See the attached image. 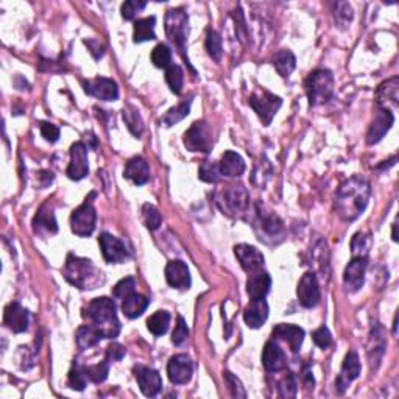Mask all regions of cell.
<instances>
[{"mask_svg":"<svg viewBox=\"0 0 399 399\" xmlns=\"http://www.w3.org/2000/svg\"><path fill=\"white\" fill-rule=\"evenodd\" d=\"M371 195L368 180L362 175H354L340 184L334 200L336 214L345 222H354L365 213Z\"/></svg>","mask_w":399,"mask_h":399,"instance_id":"6da1fadb","label":"cell"},{"mask_svg":"<svg viewBox=\"0 0 399 399\" xmlns=\"http://www.w3.org/2000/svg\"><path fill=\"white\" fill-rule=\"evenodd\" d=\"M85 316L100 332L102 338H116L120 332V321L117 319L116 303L111 298L100 296L92 299L85 310Z\"/></svg>","mask_w":399,"mask_h":399,"instance_id":"7a4b0ae2","label":"cell"},{"mask_svg":"<svg viewBox=\"0 0 399 399\" xmlns=\"http://www.w3.org/2000/svg\"><path fill=\"white\" fill-rule=\"evenodd\" d=\"M63 274L69 284L78 287L81 290H92L105 283L102 270L94 266L91 259L78 257L75 255H67L64 263Z\"/></svg>","mask_w":399,"mask_h":399,"instance_id":"3957f363","label":"cell"},{"mask_svg":"<svg viewBox=\"0 0 399 399\" xmlns=\"http://www.w3.org/2000/svg\"><path fill=\"white\" fill-rule=\"evenodd\" d=\"M253 228L257 239L267 245H277L285 237L284 222L281 217L261 203H256L255 206Z\"/></svg>","mask_w":399,"mask_h":399,"instance_id":"277c9868","label":"cell"},{"mask_svg":"<svg viewBox=\"0 0 399 399\" xmlns=\"http://www.w3.org/2000/svg\"><path fill=\"white\" fill-rule=\"evenodd\" d=\"M215 204L223 214L233 219H245L250 213V193L242 184H230L217 192Z\"/></svg>","mask_w":399,"mask_h":399,"instance_id":"5b68a950","label":"cell"},{"mask_svg":"<svg viewBox=\"0 0 399 399\" xmlns=\"http://www.w3.org/2000/svg\"><path fill=\"white\" fill-rule=\"evenodd\" d=\"M310 107H320L331 100L334 94V75L327 69H316L304 81Z\"/></svg>","mask_w":399,"mask_h":399,"instance_id":"8992f818","label":"cell"},{"mask_svg":"<svg viewBox=\"0 0 399 399\" xmlns=\"http://www.w3.org/2000/svg\"><path fill=\"white\" fill-rule=\"evenodd\" d=\"M166 34L170 43L180 50L181 56L189 64V58L186 55V43L189 36V19L183 8L169 10L166 14Z\"/></svg>","mask_w":399,"mask_h":399,"instance_id":"52a82bcc","label":"cell"},{"mask_svg":"<svg viewBox=\"0 0 399 399\" xmlns=\"http://www.w3.org/2000/svg\"><path fill=\"white\" fill-rule=\"evenodd\" d=\"M94 197H96V192L86 197L85 203L80 204L70 215V230L80 237H89L94 230H96L97 213L96 208H94Z\"/></svg>","mask_w":399,"mask_h":399,"instance_id":"ba28073f","label":"cell"},{"mask_svg":"<svg viewBox=\"0 0 399 399\" xmlns=\"http://www.w3.org/2000/svg\"><path fill=\"white\" fill-rule=\"evenodd\" d=\"M248 105L253 108V111L262 120L263 125L268 127L270 123H272L273 117L277 116V113L279 111L281 105H283V100H281V97L274 96V94L262 89L253 92V96L248 100Z\"/></svg>","mask_w":399,"mask_h":399,"instance_id":"9c48e42d","label":"cell"},{"mask_svg":"<svg viewBox=\"0 0 399 399\" xmlns=\"http://www.w3.org/2000/svg\"><path fill=\"white\" fill-rule=\"evenodd\" d=\"M184 145L193 153H209L213 150V133L204 120H198L184 133Z\"/></svg>","mask_w":399,"mask_h":399,"instance_id":"30bf717a","label":"cell"},{"mask_svg":"<svg viewBox=\"0 0 399 399\" xmlns=\"http://www.w3.org/2000/svg\"><path fill=\"white\" fill-rule=\"evenodd\" d=\"M296 295H298L299 304L306 309H312L320 303L321 292H320V284H319V279H316L315 277V273L308 272L303 274V278L299 279V283H298Z\"/></svg>","mask_w":399,"mask_h":399,"instance_id":"8fae6325","label":"cell"},{"mask_svg":"<svg viewBox=\"0 0 399 399\" xmlns=\"http://www.w3.org/2000/svg\"><path fill=\"white\" fill-rule=\"evenodd\" d=\"M368 257L353 256V259L348 262L343 272V283L346 290L349 293H354L360 290L365 283V272H367Z\"/></svg>","mask_w":399,"mask_h":399,"instance_id":"7c38bea8","label":"cell"},{"mask_svg":"<svg viewBox=\"0 0 399 399\" xmlns=\"http://www.w3.org/2000/svg\"><path fill=\"white\" fill-rule=\"evenodd\" d=\"M98 244L105 261L108 263H122L130 257V251H128L127 245L120 239L111 236L108 233L100 234Z\"/></svg>","mask_w":399,"mask_h":399,"instance_id":"4fadbf2b","label":"cell"},{"mask_svg":"<svg viewBox=\"0 0 399 399\" xmlns=\"http://www.w3.org/2000/svg\"><path fill=\"white\" fill-rule=\"evenodd\" d=\"M67 177L74 181H80L89 173L87 164V147L83 142H75L70 147V164L67 167Z\"/></svg>","mask_w":399,"mask_h":399,"instance_id":"5bb4252c","label":"cell"},{"mask_svg":"<svg viewBox=\"0 0 399 399\" xmlns=\"http://www.w3.org/2000/svg\"><path fill=\"white\" fill-rule=\"evenodd\" d=\"M360 359L359 354L356 351H349L348 354L345 356L342 369H340V374L336 380V390L340 395H343L345 390L348 389L349 384L359 378L360 374Z\"/></svg>","mask_w":399,"mask_h":399,"instance_id":"9a60e30c","label":"cell"},{"mask_svg":"<svg viewBox=\"0 0 399 399\" xmlns=\"http://www.w3.org/2000/svg\"><path fill=\"white\" fill-rule=\"evenodd\" d=\"M167 374L170 382L175 385L187 384L192 379L193 374V363L189 356L177 354L167 363Z\"/></svg>","mask_w":399,"mask_h":399,"instance_id":"2e32d148","label":"cell"},{"mask_svg":"<svg viewBox=\"0 0 399 399\" xmlns=\"http://www.w3.org/2000/svg\"><path fill=\"white\" fill-rule=\"evenodd\" d=\"M85 92L87 96H92L98 100H103V102H114V100L119 98V87L117 83L111 78H94L83 81Z\"/></svg>","mask_w":399,"mask_h":399,"instance_id":"e0dca14e","label":"cell"},{"mask_svg":"<svg viewBox=\"0 0 399 399\" xmlns=\"http://www.w3.org/2000/svg\"><path fill=\"white\" fill-rule=\"evenodd\" d=\"M134 376H136L140 391H142L145 396L153 398L161 391L162 379H161V374L158 373L156 369L144 367V365H138V367H134Z\"/></svg>","mask_w":399,"mask_h":399,"instance_id":"ac0fdd59","label":"cell"},{"mask_svg":"<svg viewBox=\"0 0 399 399\" xmlns=\"http://www.w3.org/2000/svg\"><path fill=\"white\" fill-rule=\"evenodd\" d=\"M395 122V116L390 109H384V108H378L376 116H374V120L371 122V125L368 128L367 133V142L368 145H374L382 140L387 133Z\"/></svg>","mask_w":399,"mask_h":399,"instance_id":"d6986e66","label":"cell"},{"mask_svg":"<svg viewBox=\"0 0 399 399\" xmlns=\"http://www.w3.org/2000/svg\"><path fill=\"white\" fill-rule=\"evenodd\" d=\"M387 348V340L382 326L376 323V325L371 326V331H369V338H368V360L371 369H378L380 365V360H382L384 353Z\"/></svg>","mask_w":399,"mask_h":399,"instance_id":"ffe728a7","label":"cell"},{"mask_svg":"<svg viewBox=\"0 0 399 399\" xmlns=\"http://www.w3.org/2000/svg\"><path fill=\"white\" fill-rule=\"evenodd\" d=\"M234 255H236L242 268L248 273H253V272H257V270H261L263 267V262H266V257H263L261 251L253 245H246V244L236 245L234 246Z\"/></svg>","mask_w":399,"mask_h":399,"instance_id":"44dd1931","label":"cell"},{"mask_svg":"<svg viewBox=\"0 0 399 399\" xmlns=\"http://www.w3.org/2000/svg\"><path fill=\"white\" fill-rule=\"evenodd\" d=\"M3 323L10 331L16 334L25 332L28 330V323H30V314L27 309H23L19 303H10L5 308L3 314Z\"/></svg>","mask_w":399,"mask_h":399,"instance_id":"7402d4cb","label":"cell"},{"mask_svg":"<svg viewBox=\"0 0 399 399\" xmlns=\"http://www.w3.org/2000/svg\"><path fill=\"white\" fill-rule=\"evenodd\" d=\"M166 279L170 287L178 290L191 289V273L183 261H170L166 267Z\"/></svg>","mask_w":399,"mask_h":399,"instance_id":"603a6c76","label":"cell"},{"mask_svg":"<svg viewBox=\"0 0 399 399\" xmlns=\"http://www.w3.org/2000/svg\"><path fill=\"white\" fill-rule=\"evenodd\" d=\"M273 337L283 340V342L290 346V351L293 354H298L304 340V331L299 326L279 323V325L273 327Z\"/></svg>","mask_w":399,"mask_h":399,"instance_id":"cb8c5ba5","label":"cell"},{"mask_svg":"<svg viewBox=\"0 0 399 399\" xmlns=\"http://www.w3.org/2000/svg\"><path fill=\"white\" fill-rule=\"evenodd\" d=\"M378 108L396 109L399 105V78L393 77L379 85L376 91Z\"/></svg>","mask_w":399,"mask_h":399,"instance_id":"d4e9b609","label":"cell"},{"mask_svg":"<svg viewBox=\"0 0 399 399\" xmlns=\"http://www.w3.org/2000/svg\"><path fill=\"white\" fill-rule=\"evenodd\" d=\"M268 319V304L266 298L262 299H251L248 306L244 310V320L246 326L251 330H259L263 326V323Z\"/></svg>","mask_w":399,"mask_h":399,"instance_id":"484cf974","label":"cell"},{"mask_svg":"<svg viewBox=\"0 0 399 399\" xmlns=\"http://www.w3.org/2000/svg\"><path fill=\"white\" fill-rule=\"evenodd\" d=\"M262 363L263 368L267 369L268 373H279L285 369L287 367V359L284 351L279 348V346L270 340L263 346V353H262Z\"/></svg>","mask_w":399,"mask_h":399,"instance_id":"4316f807","label":"cell"},{"mask_svg":"<svg viewBox=\"0 0 399 399\" xmlns=\"http://www.w3.org/2000/svg\"><path fill=\"white\" fill-rule=\"evenodd\" d=\"M33 230L39 236H52V234L58 233L56 219L54 214V209L49 206V203H45L41 206L38 214L33 219Z\"/></svg>","mask_w":399,"mask_h":399,"instance_id":"83f0119b","label":"cell"},{"mask_svg":"<svg viewBox=\"0 0 399 399\" xmlns=\"http://www.w3.org/2000/svg\"><path fill=\"white\" fill-rule=\"evenodd\" d=\"M123 177L133 181L136 186H144L150 181V166L144 158L134 156L127 162L125 170H123Z\"/></svg>","mask_w":399,"mask_h":399,"instance_id":"f1b7e54d","label":"cell"},{"mask_svg":"<svg viewBox=\"0 0 399 399\" xmlns=\"http://www.w3.org/2000/svg\"><path fill=\"white\" fill-rule=\"evenodd\" d=\"M272 289V278L267 272L257 270V272L250 273V278L246 281V292L251 299H262L268 295Z\"/></svg>","mask_w":399,"mask_h":399,"instance_id":"f546056e","label":"cell"},{"mask_svg":"<svg viewBox=\"0 0 399 399\" xmlns=\"http://www.w3.org/2000/svg\"><path fill=\"white\" fill-rule=\"evenodd\" d=\"M219 169L222 177L237 178L245 172V161L236 151H225L219 162Z\"/></svg>","mask_w":399,"mask_h":399,"instance_id":"4dcf8cb0","label":"cell"},{"mask_svg":"<svg viewBox=\"0 0 399 399\" xmlns=\"http://www.w3.org/2000/svg\"><path fill=\"white\" fill-rule=\"evenodd\" d=\"M150 304V299L145 298L144 295H140V293H131V295H128L125 299H123L122 303V312L128 319H138V316L142 315L147 308H149Z\"/></svg>","mask_w":399,"mask_h":399,"instance_id":"1f68e13d","label":"cell"},{"mask_svg":"<svg viewBox=\"0 0 399 399\" xmlns=\"http://www.w3.org/2000/svg\"><path fill=\"white\" fill-rule=\"evenodd\" d=\"M273 66L283 78H289L296 67V58L290 50H279L273 56Z\"/></svg>","mask_w":399,"mask_h":399,"instance_id":"d6a6232c","label":"cell"},{"mask_svg":"<svg viewBox=\"0 0 399 399\" xmlns=\"http://www.w3.org/2000/svg\"><path fill=\"white\" fill-rule=\"evenodd\" d=\"M155 25H156V17H144V19H138L134 22V43H145V41H153L156 39L155 33Z\"/></svg>","mask_w":399,"mask_h":399,"instance_id":"836d02e7","label":"cell"},{"mask_svg":"<svg viewBox=\"0 0 399 399\" xmlns=\"http://www.w3.org/2000/svg\"><path fill=\"white\" fill-rule=\"evenodd\" d=\"M122 117H123V122H125V125L128 127V130L133 133V136L140 138L144 133V122H142V117H140L139 111L133 107V105L128 103L125 108L122 111Z\"/></svg>","mask_w":399,"mask_h":399,"instance_id":"e575fe53","label":"cell"},{"mask_svg":"<svg viewBox=\"0 0 399 399\" xmlns=\"http://www.w3.org/2000/svg\"><path fill=\"white\" fill-rule=\"evenodd\" d=\"M170 326V314L167 310H158L147 320V327L156 337L164 336L169 331Z\"/></svg>","mask_w":399,"mask_h":399,"instance_id":"d590c367","label":"cell"},{"mask_svg":"<svg viewBox=\"0 0 399 399\" xmlns=\"http://www.w3.org/2000/svg\"><path fill=\"white\" fill-rule=\"evenodd\" d=\"M75 337H77V345L80 349H89L92 346H96L102 336H100V332L94 327L92 325L89 326H81L78 327L77 334H75Z\"/></svg>","mask_w":399,"mask_h":399,"instance_id":"8d00e7d4","label":"cell"},{"mask_svg":"<svg viewBox=\"0 0 399 399\" xmlns=\"http://www.w3.org/2000/svg\"><path fill=\"white\" fill-rule=\"evenodd\" d=\"M191 103H192V100H186V102L177 105V107L170 108L161 119L162 125L164 127H173L175 123H178V122L183 120L184 117H187V114H189Z\"/></svg>","mask_w":399,"mask_h":399,"instance_id":"74e56055","label":"cell"},{"mask_svg":"<svg viewBox=\"0 0 399 399\" xmlns=\"http://www.w3.org/2000/svg\"><path fill=\"white\" fill-rule=\"evenodd\" d=\"M166 81L175 96H180L181 91H183V85H184V72L178 64H172L169 66L166 70Z\"/></svg>","mask_w":399,"mask_h":399,"instance_id":"f35d334b","label":"cell"},{"mask_svg":"<svg viewBox=\"0 0 399 399\" xmlns=\"http://www.w3.org/2000/svg\"><path fill=\"white\" fill-rule=\"evenodd\" d=\"M369 248H371V236H369V233L359 231L354 234L353 240H351V253H353V256L368 257Z\"/></svg>","mask_w":399,"mask_h":399,"instance_id":"ab89813d","label":"cell"},{"mask_svg":"<svg viewBox=\"0 0 399 399\" xmlns=\"http://www.w3.org/2000/svg\"><path fill=\"white\" fill-rule=\"evenodd\" d=\"M198 178L209 184H217L222 180V173L219 169V162L204 161L198 169Z\"/></svg>","mask_w":399,"mask_h":399,"instance_id":"60d3db41","label":"cell"},{"mask_svg":"<svg viewBox=\"0 0 399 399\" xmlns=\"http://www.w3.org/2000/svg\"><path fill=\"white\" fill-rule=\"evenodd\" d=\"M86 376L94 384H102L107 380L108 374H109V360L105 359L103 362L96 363V365H89L85 367Z\"/></svg>","mask_w":399,"mask_h":399,"instance_id":"b9f144b4","label":"cell"},{"mask_svg":"<svg viewBox=\"0 0 399 399\" xmlns=\"http://www.w3.org/2000/svg\"><path fill=\"white\" fill-rule=\"evenodd\" d=\"M151 63L160 69H167L172 66V52L166 44H158L151 52Z\"/></svg>","mask_w":399,"mask_h":399,"instance_id":"7bdbcfd3","label":"cell"},{"mask_svg":"<svg viewBox=\"0 0 399 399\" xmlns=\"http://www.w3.org/2000/svg\"><path fill=\"white\" fill-rule=\"evenodd\" d=\"M204 47H206L208 55L213 58L214 61H220L222 58V36L215 30H208L206 34V43H204Z\"/></svg>","mask_w":399,"mask_h":399,"instance_id":"ee69618b","label":"cell"},{"mask_svg":"<svg viewBox=\"0 0 399 399\" xmlns=\"http://www.w3.org/2000/svg\"><path fill=\"white\" fill-rule=\"evenodd\" d=\"M142 217H144L145 226L149 228L150 231H155V230H158V228L161 226V223H162L161 213L156 209V206H153V204H150V203L144 204Z\"/></svg>","mask_w":399,"mask_h":399,"instance_id":"f6af8a7d","label":"cell"},{"mask_svg":"<svg viewBox=\"0 0 399 399\" xmlns=\"http://www.w3.org/2000/svg\"><path fill=\"white\" fill-rule=\"evenodd\" d=\"M298 393V384L295 379V374L293 373H287L285 376L281 379V382L278 385V395L279 398H295Z\"/></svg>","mask_w":399,"mask_h":399,"instance_id":"bcb514c9","label":"cell"},{"mask_svg":"<svg viewBox=\"0 0 399 399\" xmlns=\"http://www.w3.org/2000/svg\"><path fill=\"white\" fill-rule=\"evenodd\" d=\"M87 384V376L85 371V367H80L78 363H75L72 369L69 371V385L72 387L74 390H85V387Z\"/></svg>","mask_w":399,"mask_h":399,"instance_id":"7dc6e473","label":"cell"},{"mask_svg":"<svg viewBox=\"0 0 399 399\" xmlns=\"http://www.w3.org/2000/svg\"><path fill=\"white\" fill-rule=\"evenodd\" d=\"M134 289H136V281H134V278H125L114 285L113 295L114 298L125 299L128 295L134 293Z\"/></svg>","mask_w":399,"mask_h":399,"instance_id":"c3c4849f","label":"cell"},{"mask_svg":"<svg viewBox=\"0 0 399 399\" xmlns=\"http://www.w3.org/2000/svg\"><path fill=\"white\" fill-rule=\"evenodd\" d=\"M147 7V2H138V0H128V2L122 3L120 13L125 21H133L138 16L139 11H142Z\"/></svg>","mask_w":399,"mask_h":399,"instance_id":"681fc988","label":"cell"},{"mask_svg":"<svg viewBox=\"0 0 399 399\" xmlns=\"http://www.w3.org/2000/svg\"><path fill=\"white\" fill-rule=\"evenodd\" d=\"M223 378H225V382L228 385V389L231 391V396L234 398H246V391L244 389L242 382L237 376H234L231 371H225L223 373Z\"/></svg>","mask_w":399,"mask_h":399,"instance_id":"f907efd6","label":"cell"},{"mask_svg":"<svg viewBox=\"0 0 399 399\" xmlns=\"http://www.w3.org/2000/svg\"><path fill=\"white\" fill-rule=\"evenodd\" d=\"M189 327H187L186 321L183 316H178V321H177V326H175V331L172 334V342L173 345L181 346L183 343H186V340L189 338Z\"/></svg>","mask_w":399,"mask_h":399,"instance_id":"816d5d0a","label":"cell"},{"mask_svg":"<svg viewBox=\"0 0 399 399\" xmlns=\"http://www.w3.org/2000/svg\"><path fill=\"white\" fill-rule=\"evenodd\" d=\"M312 338L315 345L321 349H327L332 343V336L326 326H320L319 330L312 332Z\"/></svg>","mask_w":399,"mask_h":399,"instance_id":"f5cc1de1","label":"cell"},{"mask_svg":"<svg viewBox=\"0 0 399 399\" xmlns=\"http://www.w3.org/2000/svg\"><path fill=\"white\" fill-rule=\"evenodd\" d=\"M39 128H41V134H43V138L45 140H49V142L54 144L58 139H60V128L54 125V123L41 122Z\"/></svg>","mask_w":399,"mask_h":399,"instance_id":"db71d44e","label":"cell"},{"mask_svg":"<svg viewBox=\"0 0 399 399\" xmlns=\"http://www.w3.org/2000/svg\"><path fill=\"white\" fill-rule=\"evenodd\" d=\"M127 354V349L125 346H122L120 343L113 342L108 348H107V359L109 362H117V360H122L123 357Z\"/></svg>","mask_w":399,"mask_h":399,"instance_id":"11a10c76","label":"cell"},{"mask_svg":"<svg viewBox=\"0 0 399 399\" xmlns=\"http://www.w3.org/2000/svg\"><path fill=\"white\" fill-rule=\"evenodd\" d=\"M337 17H338L340 21H343V22H351V21H353V8H351V5L346 3L345 5V11H342V10H340V7H338Z\"/></svg>","mask_w":399,"mask_h":399,"instance_id":"9f6ffc18","label":"cell"},{"mask_svg":"<svg viewBox=\"0 0 399 399\" xmlns=\"http://www.w3.org/2000/svg\"><path fill=\"white\" fill-rule=\"evenodd\" d=\"M391 237H393V240H395V242H398V236H396V222L393 223V234H391Z\"/></svg>","mask_w":399,"mask_h":399,"instance_id":"6f0895ef","label":"cell"},{"mask_svg":"<svg viewBox=\"0 0 399 399\" xmlns=\"http://www.w3.org/2000/svg\"><path fill=\"white\" fill-rule=\"evenodd\" d=\"M396 327H398V316H395V321H393V334H396Z\"/></svg>","mask_w":399,"mask_h":399,"instance_id":"680465c9","label":"cell"}]
</instances>
